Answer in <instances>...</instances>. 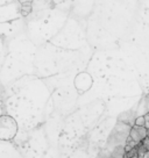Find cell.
<instances>
[{
    "instance_id": "1",
    "label": "cell",
    "mask_w": 149,
    "mask_h": 158,
    "mask_svg": "<svg viewBox=\"0 0 149 158\" xmlns=\"http://www.w3.org/2000/svg\"><path fill=\"white\" fill-rule=\"evenodd\" d=\"M16 133V123L10 116H1L0 118V138L10 139Z\"/></svg>"
},
{
    "instance_id": "2",
    "label": "cell",
    "mask_w": 149,
    "mask_h": 158,
    "mask_svg": "<svg viewBox=\"0 0 149 158\" xmlns=\"http://www.w3.org/2000/svg\"><path fill=\"white\" fill-rule=\"evenodd\" d=\"M149 135V129L147 127H139V126H133L130 131H129V137L135 143L141 144Z\"/></svg>"
},
{
    "instance_id": "3",
    "label": "cell",
    "mask_w": 149,
    "mask_h": 158,
    "mask_svg": "<svg viewBox=\"0 0 149 158\" xmlns=\"http://www.w3.org/2000/svg\"><path fill=\"white\" fill-rule=\"evenodd\" d=\"M135 126H139V127H146V118L144 116H138L135 118Z\"/></svg>"
},
{
    "instance_id": "4",
    "label": "cell",
    "mask_w": 149,
    "mask_h": 158,
    "mask_svg": "<svg viewBox=\"0 0 149 158\" xmlns=\"http://www.w3.org/2000/svg\"><path fill=\"white\" fill-rule=\"evenodd\" d=\"M135 156H138V148L133 149L132 151H129V152L125 153L124 158H133V157H135Z\"/></svg>"
},
{
    "instance_id": "5",
    "label": "cell",
    "mask_w": 149,
    "mask_h": 158,
    "mask_svg": "<svg viewBox=\"0 0 149 158\" xmlns=\"http://www.w3.org/2000/svg\"><path fill=\"white\" fill-rule=\"evenodd\" d=\"M141 144H142V147L144 148V150H146V151H149V135H148V137L146 138V139H144Z\"/></svg>"
},
{
    "instance_id": "6",
    "label": "cell",
    "mask_w": 149,
    "mask_h": 158,
    "mask_svg": "<svg viewBox=\"0 0 149 158\" xmlns=\"http://www.w3.org/2000/svg\"><path fill=\"white\" fill-rule=\"evenodd\" d=\"M133 158H139V156H135V157H133Z\"/></svg>"
},
{
    "instance_id": "7",
    "label": "cell",
    "mask_w": 149,
    "mask_h": 158,
    "mask_svg": "<svg viewBox=\"0 0 149 158\" xmlns=\"http://www.w3.org/2000/svg\"><path fill=\"white\" fill-rule=\"evenodd\" d=\"M148 129H149V127H148Z\"/></svg>"
}]
</instances>
